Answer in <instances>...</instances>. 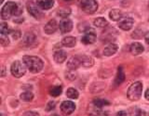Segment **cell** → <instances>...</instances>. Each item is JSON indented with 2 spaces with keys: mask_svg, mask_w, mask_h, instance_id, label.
I'll return each instance as SVG.
<instances>
[{
  "mask_svg": "<svg viewBox=\"0 0 149 116\" xmlns=\"http://www.w3.org/2000/svg\"><path fill=\"white\" fill-rule=\"evenodd\" d=\"M22 12V8L14 2H8L1 9V18L4 21H8L11 16H20Z\"/></svg>",
  "mask_w": 149,
  "mask_h": 116,
  "instance_id": "1",
  "label": "cell"
},
{
  "mask_svg": "<svg viewBox=\"0 0 149 116\" xmlns=\"http://www.w3.org/2000/svg\"><path fill=\"white\" fill-rule=\"evenodd\" d=\"M22 61L28 70L33 73L39 72L44 66L42 59L38 57H36V56H24L22 58Z\"/></svg>",
  "mask_w": 149,
  "mask_h": 116,
  "instance_id": "2",
  "label": "cell"
},
{
  "mask_svg": "<svg viewBox=\"0 0 149 116\" xmlns=\"http://www.w3.org/2000/svg\"><path fill=\"white\" fill-rule=\"evenodd\" d=\"M142 92H143V85L141 82H136L132 84V86L129 87L127 96L129 97V99L135 101L138 100L142 96Z\"/></svg>",
  "mask_w": 149,
  "mask_h": 116,
  "instance_id": "3",
  "label": "cell"
},
{
  "mask_svg": "<svg viewBox=\"0 0 149 116\" xmlns=\"http://www.w3.org/2000/svg\"><path fill=\"white\" fill-rule=\"evenodd\" d=\"M80 7L84 12L92 14L98 9V3L96 0H81Z\"/></svg>",
  "mask_w": 149,
  "mask_h": 116,
  "instance_id": "4",
  "label": "cell"
},
{
  "mask_svg": "<svg viewBox=\"0 0 149 116\" xmlns=\"http://www.w3.org/2000/svg\"><path fill=\"white\" fill-rule=\"evenodd\" d=\"M10 72L12 75L16 78H20L25 74V68L22 65V63L19 60H16L11 64L10 67Z\"/></svg>",
  "mask_w": 149,
  "mask_h": 116,
  "instance_id": "5",
  "label": "cell"
},
{
  "mask_svg": "<svg viewBox=\"0 0 149 116\" xmlns=\"http://www.w3.org/2000/svg\"><path fill=\"white\" fill-rule=\"evenodd\" d=\"M27 10L36 19H40L43 17V13L41 11V8L33 2L27 3Z\"/></svg>",
  "mask_w": 149,
  "mask_h": 116,
  "instance_id": "6",
  "label": "cell"
},
{
  "mask_svg": "<svg viewBox=\"0 0 149 116\" xmlns=\"http://www.w3.org/2000/svg\"><path fill=\"white\" fill-rule=\"evenodd\" d=\"M76 110V105L72 101H63L61 104V110L64 115L72 114Z\"/></svg>",
  "mask_w": 149,
  "mask_h": 116,
  "instance_id": "7",
  "label": "cell"
},
{
  "mask_svg": "<svg viewBox=\"0 0 149 116\" xmlns=\"http://www.w3.org/2000/svg\"><path fill=\"white\" fill-rule=\"evenodd\" d=\"M60 31L63 32V34H67V32H70L73 29V22L71 20H68V19H65V20H63L60 22Z\"/></svg>",
  "mask_w": 149,
  "mask_h": 116,
  "instance_id": "8",
  "label": "cell"
},
{
  "mask_svg": "<svg viewBox=\"0 0 149 116\" xmlns=\"http://www.w3.org/2000/svg\"><path fill=\"white\" fill-rule=\"evenodd\" d=\"M133 22H134L133 19L125 18V19H122V20L118 22V27L123 31H129V30H130L132 28Z\"/></svg>",
  "mask_w": 149,
  "mask_h": 116,
  "instance_id": "9",
  "label": "cell"
},
{
  "mask_svg": "<svg viewBox=\"0 0 149 116\" xmlns=\"http://www.w3.org/2000/svg\"><path fill=\"white\" fill-rule=\"evenodd\" d=\"M144 50V48L142 44L138 43V42H135V43H132L130 46V53L134 56H137V55H140L143 52Z\"/></svg>",
  "mask_w": 149,
  "mask_h": 116,
  "instance_id": "10",
  "label": "cell"
},
{
  "mask_svg": "<svg viewBox=\"0 0 149 116\" xmlns=\"http://www.w3.org/2000/svg\"><path fill=\"white\" fill-rule=\"evenodd\" d=\"M82 63H81V60H80V58L78 57H72L68 60L67 62V67L72 70V71H74V70H77L79 66H81Z\"/></svg>",
  "mask_w": 149,
  "mask_h": 116,
  "instance_id": "11",
  "label": "cell"
},
{
  "mask_svg": "<svg viewBox=\"0 0 149 116\" xmlns=\"http://www.w3.org/2000/svg\"><path fill=\"white\" fill-rule=\"evenodd\" d=\"M57 22H56L55 20H50L47 24L45 25L44 27V31L46 34L48 35H52L54 34V32H56V30H57Z\"/></svg>",
  "mask_w": 149,
  "mask_h": 116,
  "instance_id": "12",
  "label": "cell"
},
{
  "mask_svg": "<svg viewBox=\"0 0 149 116\" xmlns=\"http://www.w3.org/2000/svg\"><path fill=\"white\" fill-rule=\"evenodd\" d=\"M53 58H54V60L57 63H63L67 59V53L63 50H57L54 53Z\"/></svg>",
  "mask_w": 149,
  "mask_h": 116,
  "instance_id": "13",
  "label": "cell"
},
{
  "mask_svg": "<svg viewBox=\"0 0 149 116\" xmlns=\"http://www.w3.org/2000/svg\"><path fill=\"white\" fill-rule=\"evenodd\" d=\"M36 5L38 6L41 9H45V10H48V9L51 8L54 5V0H37Z\"/></svg>",
  "mask_w": 149,
  "mask_h": 116,
  "instance_id": "14",
  "label": "cell"
},
{
  "mask_svg": "<svg viewBox=\"0 0 149 116\" xmlns=\"http://www.w3.org/2000/svg\"><path fill=\"white\" fill-rule=\"evenodd\" d=\"M96 40V35L93 32H88L85 35L82 37L81 42L84 45H91L93 44Z\"/></svg>",
  "mask_w": 149,
  "mask_h": 116,
  "instance_id": "15",
  "label": "cell"
},
{
  "mask_svg": "<svg viewBox=\"0 0 149 116\" xmlns=\"http://www.w3.org/2000/svg\"><path fill=\"white\" fill-rule=\"evenodd\" d=\"M77 44V39L74 36H66L62 40V45L66 48H73Z\"/></svg>",
  "mask_w": 149,
  "mask_h": 116,
  "instance_id": "16",
  "label": "cell"
},
{
  "mask_svg": "<svg viewBox=\"0 0 149 116\" xmlns=\"http://www.w3.org/2000/svg\"><path fill=\"white\" fill-rule=\"evenodd\" d=\"M116 51H118V46H116V44L111 43V44H109L104 48V55L106 56V57H110V56L114 55L116 52Z\"/></svg>",
  "mask_w": 149,
  "mask_h": 116,
  "instance_id": "17",
  "label": "cell"
},
{
  "mask_svg": "<svg viewBox=\"0 0 149 116\" xmlns=\"http://www.w3.org/2000/svg\"><path fill=\"white\" fill-rule=\"evenodd\" d=\"M125 80V73L123 72L122 67H118V73H116V76L115 78V84L116 86H118L120 84H122Z\"/></svg>",
  "mask_w": 149,
  "mask_h": 116,
  "instance_id": "18",
  "label": "cell"
},
{
  "mask_svg": "<svg viewBox=\"0 0 149 116\" xmlns=\"http://www.w3.org/2000/svg\"><path fill=\"white\" fill-rule=\"evenodd\" d=\"M35 40H36V35L33 32H26L24 36H23L22 43L25 46H30L34 43Z\"/></svg>",
  "mask_w": 149,
  "mask_h": 116,
  "instance_id": "19",
  "label": "cell"
},
{
  "mask_svg": "<svg viewBox=\"0 0 149 116\" xmlns=\"http://www.w3.org/2000/svg\"><path fill=\"white\" fill-rule=\"evenodd\" d=\"M79 58H80V60H81V63H82V66L84 67H91L94 61H93L92 58L88 57V56H86V55H83V56H79Z\"/></svg>",
  "mask_w": 149,
  "mask_h": 116,
  "instance_id": "20",
  "label": "cell"
},
{
  "mask_svg": "<svg viewBox=\"0 0 149 116\" xmlns=\"http://www.w3.org/2000/svg\"><path fill=\"white\" fill-rule=\"evenodd\" d=\"M109 17L112 21H118L122 18V12H121L119 9H112L109 13Z\"/></svg>",
  "mask_w": 149,
  "mask_h": 116,
  "instance_id": "21",
  "label": "cell"
},
{
  "mask_svg": "<svg viewBox=\"0 0 149 116\" xmlns=\"http://www.w3.org/2000/svg\"><path fill=\"white\" fill-rule=\"evenodd\" d=\"M94 25L98 28H104L108 25V21H107L104 18H97L94 20Z\"/></svg>",
  "mask_w": 149,
  "mask_h": 116,
  "instance_id": "22",
  "label": "cell"
},
{
  "mask_svg": "<svg viewBox=\"0 0 149 116\" xmlns=\"http://www.w3.org/2000/svg\"><path fill=\"white\" fill-rule=\"evenodd\" d=\"M93 105L97 108H102L104 106H108L110 103L108 100H105V99H95L94 100L92 101Z\"/></svg>",
  "mask_w": 149,
  "mask_h": 116,
  "instance_id": "23",
  "label": "cell"
},
{
  "mask_svg": "<svg viewBox=\"0 0 149 116\" xmlns=\"http://www.w3.org/2000/svg\"><path fill=\"white\" fill-rule=\"evenodd\" d=\"M62 92H63V88L60 86H52V87H50V89H49V94L52 97H58L62 94Z\"/></svg>",
  "mask_w": 149,
  "mask_h": 116,
  "instance_id": "24",
  "label": "cell"
},
{
  "mask_svg": "<svg viewBox=\"0 0 149 116\" xmlns=\"http://www.w3.org/2000/svg\"><path fill=\"white\" fill-rule=\"evenodd\" d=\"M20 97H21L22 100L26 101V102H29V101L33 100V99H34V94H33V93L30 92V91H26V92L22 93Z\"/></svg>",
  "mask_w": 149,
  "mask_h": 116,
  "instance_id": "25",
  "label": "cell"
},
{
  "mask_svg": "<svg viewBox=\"0 0 149 116\" xmlns=\"http://www.w3.org/2000/svg\"><path fill=\"white\" fill-rule=\"evenodd\" d=\"M10 28L8 25V23L6 22H2L1 25H0V32H1V35H8V34H10Z\"/></svg>",
  "mask_w": 149,
  "mask_h": 116,
  "instance_id": "26",
  "label": "cell"
},
{
  "mask_svg": "<svg viewBox=\"0 0 149 116\" xmlns=\"http://www.w3.org/2000/svg\"><path fill=\"white\" fill-rule=\"evenodd\" d=\"M66 96L71 99H77L79 95H78V92H77V89H74V88L71 87L66 91Z\"/></svg>",
  "mask_w": 149,
  "mask_h": 116,
  "instance_id": "27",
  "label": "cell"
},
{
  "mask_svg": "<svg viewBox=\"0 0 149 116\" xmlns=\"http://www.w3.org/2000/svg\"><path fill=\"white\" fill-rule=\"evenodd\" d=\"M58 15L63 18L67 17L70 15V9H60L58 11Z\"/></svg>",
  "mask_w": 149,
  "mask_h": 116,
  "instance_id": "28",
  "label": "cell"
},
{
  "mask_svg": "<svg viewBox=\"0 0 149 116\" xmlns=\"http://www.w3.org/2000/svg\"><path fill=\"white\" fill-rule=\"evenodd\" d=\"M0 42H1V45L3 46H7L9 44V40L8 38V36H6V35H1V38H0Z\"/></svg>",
  "mask_w": 149,
  "mask_h": 116,
  "instance_id": "29",
  "label": "cell"
},
{
  "mask_svg": "<svg viewBox=\"0 0 149 116\" xmlns=\"http://www.w3.org/2000/svg\"><path fill=\"white\" fill-rule=\"evenodd\" d=\"M55 102L54 101H49V103H48V105H47V107H46V110L47 111H50V110H52L54 108H55Z\"/></svg>",
  "mask_w": 149,
  "mask_h": 116,
  "instance_id": "30",
  "label": "cell"
},
{
  "mask_svg": "<svg viewBox=\"0 0 149 116\" xmlns=\"http://www.w3.org/2000/svg\"><path fill=\"white\" fill-rule=\"evenodd\" d=\"M22 116H39V113L36 111H26L25 113H23Z\"/></svg>",
  "mask_w": 149,
  "mask_h": 116,
  "instance_id": "31",
  "label": "cell"
},
{
  "mask_svg": "<svg viewBox=\"0 0 149 116\" xmlns=\"http://www.w3.org/2000/svg\"><path fill=\"white\" fill-rule=\"evenodd\" d=\"M116 116H128V115H127V113H126V111L120 110V111H118V113L116 114Z\"/></svg>",
  "mask_w": 149,
  "mask_h": 116,
  "instance_id": "32",
  "label": "cell"
},
{
  "mask_svg": "<svg viewBox=\"0 0 149 116\" xmlns=\"http://www.w3.org/2000/svg\"><path fill=\"white\" fill-rule=\"evenodd\" d=\"M12 35H13V38L14 39H18L19 37L21 36V32H13Z\"/></svg>",
  "mask_w": 149,
  "mask_h": 116,
  "instance_id": "33",
  "label": "cell"
},
{
  "mask_svg": "<svg viewBox=\"0 0 149 116\" xmlns=\"http://www.w3.org/2000/svg\"><path fill=\"white\" fill-rule=\"evenodd\" d=\"M144 40H146V42L149 45V31L146 32V35H144Z\"/></svg>",
  "mask_w": 149,
  "mask_h": 116,
  "instance_id": "34",
  "label": "cell"
},
{
  "mask_svg": "<svg viewBox=\"0 0 149 116\" xmlns=\"http://www.w3.org/2000/svg\"><path fill=\"white\" fill-rule=\"evenodd\" d=\"M144 97H146V99L149 100V88L146 91V94H144Z\"/></svg>",
  "mask_w": 149,
  "mask_h": 116,
  "instance_id": "35",
  "label": "cell"
},
{
  "mask_svg": "<svg viewBox=\"0 0 149 116\" xmlns=\"http://www.w3.org/2000/svg\"><path fill=\"white\" fill-rule=\"evenodd\" d=\"M141 113H143L142 110H137V113H136V116H143L141 115Z\"/></svg>",
  "mask_w": 149,
  "mask_h": 116,
  "instance_id": "36",
  "label": "cell"
},
{
  "mask_svg": "<svg viewBox=\"0 0 149 116\" xmlns=\"http://www.w3.org/2000/svg\"><path fill=\"white\" fill-rule=\"evenodd\" d=\"M5 74H6V72H5V67L3 66L2 67V74H1V76H5Z\"/></svg>",
  "mask_w": 149,
  "mask_h": 116,
  "instance_id": "37",
  "label": "cell"
},
{
  "mask_svg": "<svg viewBox=\"0 0 149 116\" xmlns=\"http://www.w3.org/2000/svg\"><path fill=\"white\" fill-rule=\"evenodd\" d=\"M95 116H107V115H106V114H104V113H100L96 114Z\"/></svg>",
  "mask_w": 149,
  "mask_h": 116,
  "instance_id": "38",
  "label": "cell"
},
{
  "mask_svg": "<svg viewBox=\"0 0 149 116\" xmlns=\"http://www.w3.org/2000/svg\"><path fill=\"white\" fill-rule=\"evenodd\" d=\"M50 116H59L58 114H52V115H50Z\"/></svg>",
  "mask_w": 149,
  "mask_h": 116,
  "instance_id": "39",
  "label": "cell"
},
{
  "mask_svg": "<svg viewBox=\"0 0 149 116\" xmlns=\"http://www.w3.org/2000/svg\"><path fill=\"white\" fill-rule=\"evenodd\" d=\"M3 2H4V0H0V3H1V4H2Z\"/></svg>",
  "mask_w": 149,
  "mask_h": 116,
  "instance_id": "40",
  "label": "cell"
},
{
  "mask_svg": "<svg viewBox=\"0 0 149 116\" xmlns=\"http://www.w3.org/2000/svg\"><path fill=\"white\" fill-rule=\"evenodd\" d=\"M65 1H71V0H65Z\"/></svg>",
  "mask_w": 149,
  "mask_h": 116,
  "instance_id": "41",
  "label": "cell"
},
{
  "mask_svg": "<svg viewBox=\"0 0 149 116\" xmlns=\"http://www.w3.org/2000/svg\"><path fill=\"white\" fill-rule=\"evenodd\" d=\"M148 9H149V4H148Z\"/></svg>",
  "mask_w": 149,
  "mask_h": 116,
  "instance_id": "42",
  "label": "cell"
}]
</instances>
